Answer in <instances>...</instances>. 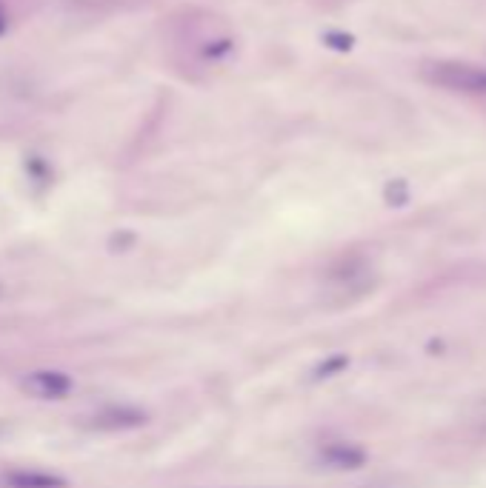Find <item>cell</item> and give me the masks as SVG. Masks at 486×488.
I'll return each mask as SVG.
<instances>
[{
    "label": "cell",
    "mask_w": 486,
    "mask_h": 488,
    "mask_svg": "<svg viewBox=\"0 0 486 488\" xmlns=\"http://www.w3.org/2000/svg\"><path fill=\"white\" fill-rule=\"evenodd\" d=\"M423 81L452 92V94H470V97H486V66L481 63H466V61H438L426 63L421 69Z\"/></svg>",
    "instance_id": "1"
},
{
    "label": "cell",
    "mask_w": 486,
    "mask_h": 488,
    "mask_svg": "<svg viewBox=\"0 0 486 488\" xmlns=\"http://www.w3.org/2000/svg\"><path fill=\"white\" fill-rule=\"evenodd\" d=\"M21 388L35 400H64L72 392V377L55 368H37L21 380Z\"/></svg>",
    "instance_id": "2"
},
{
    "label": "cell",
    "mask_w": 486,
    "mask_h": 488,
    "mask_svg": "<svg viewBox=\"0 0 486 488\" xmlns=\"http://www.w3.org/2000/svg\"><path fill=\"white\" fill-rule=\"evenodd\" d=\"M6 488H66V480L49 474V472H35V468H15V472L4 474Z\"/></svg>",
    "instance_id": "3"
},
{
    "label": "cell",
    "mask_w": 486,
    "mask_h": 488,
    "mask_svg": "<svg viewBox=\"0 0 486 488\" xmlns=\"http://www.w3.org/2000/svg\"><path fill=\"white\" fill-rule=\"evenodd\" d=\"M144 423V415L132 412V408H106L104 415L92 417L89 425L94 428H129V425H138Z\"/></svg>",
    "instance_id": "4"
},
{
    "label": "cell",
    "mask_w": 486,
    "mask_h": 488,
    "mask_svg": "<svg viewBox=\"0 0 486 488\" xmlns=\"http://www.w3.org/2000/svg\"><path fill=\"white\" fill-rule=\"evenodd\" d=\"M323 41L329 46H335V49H349V46H352V37H349V34H335V32H329Z\"/></svg>",
    "instance_id": "5"
},
{
    "label": "cell",
    "mask_w": 486,
    "mask_h": 488,
    "mask_svg": "<svg viewBox=\"0 0 486 488\" xmlns=\"http://www.w3.org/2000/svg\"><path fill=\"white\" fill-rule=\"evenodd\" d=\"M6 29H9V15H6L4 4H0V37L6 34Z\"/></svg>",
    "instance_id": "6"
}]
</instances>
